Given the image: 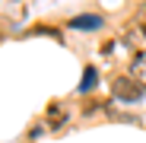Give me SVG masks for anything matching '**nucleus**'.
I'll return each instance as SVG.
<instances>
[{
    "label": "nucleus",
    "instance_id": "obj_1",
    "mask_svg": "<svg viewBox=\"0 0 146 143\" xmlns=\"http://www.w3.org/2000/svg\"><path fill=\"white\" fill-rule=\"evenodd\" d=\"M111 92H114V99H121V102H140L143 86H140V83H133L130 76H121V80H114Z\"/></svg>",
    "mask_w": 146,
    "mask_h": 143
},
{
    "label": "nucleus",
    "instance_id": "obj_2",
    "mask_svg": "<svg viewBox=\"0 0 146 143\" xmlns=\"http://www.w3.org/2000/svg\"><path fill=\"white\" fill-rule=\"evenodd\" d=\"M70 29H102V16H76L70 19Z\"/></svg>",
    "mask_w": 146,
    "mask_h": 143
},
{
    "label": "nucleus",
    "instance_id": "obj_3",
    "mask_svg": "<svg viewBox=\"0 0 146 143\" xmlns=\"http://www.w3.org/2000/svg\"><path fill=\"white\" fill-rule=\"evenodd\" d=\"M95 83H99V70H95V67H86L83 83H80V92H89V89H95Z\"/></svg>",
    "mask_w": 146,
    "mask_h": 143
}]
</instances>
